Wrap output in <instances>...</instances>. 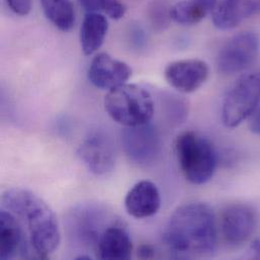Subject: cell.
<instances>
[{
    "label": "cell",
    "instance_id": "6da1fadb",
    "mask_svg": "<svg viewBox=\"0 0 260 260\" xmlns=\"http://www.w3.org/2000/svg\"><path fill=\"white\" fill-rule=\"evenodd\" d=\"M163 240L179 256H211L218 245L213 209L203 203H189L177 208L164 228Z\"/></svg>",
    "mask_w": 260,
    "mask_h": 260
},
{
    "label": "cell",
    "instance_id": "7a4b0ae2",
    "mask_svg": "<svg viewBox=\"0 0 260 260\" xmlns=\"http://www.w3.org/2000/svg\"><path fill=\"white\" fill-rule=\"evenodd\" d=\"M3 209L15 215L26 228L35 256L48 258L59 247L61 232L56 214L35 192L24 188H9L2 193Z\"/></svg>",
    "mask_w": 260,
    "mask_h": 260
},
{
    "label": "cell",
    "instance_id": "3957f363",
    "mask_svg": "<svg viewBox=\"0 0 260 260\" xmlns=\"http://www.w3.org/2000/svg\"><path fill=\"white\" fill-rule=\"evenodd\" d=\"M175 153L187 181L202 185L213 178L218 159L215 147L209 139L194 132H185L176 139Z\"/></svg>",
    "mask_w": 260,
    "mask_h": 260
},
{
    "label": "cell",
    "instance_id": "277c9868",
    "mask_svg": "<svg viewBox=\"0 0 260 260\" xmlns=\"http://www.w3.org/2000/svg\"><path fill=\"white\" fill-rule=\"evenodd\" d=\"M105 110L116 123L124 127H135L151 122L155 103L152 94L144 87L125 83L108 91Z\"/></svg>",
    "mask_w": 260,
    "mask_h": 260
},
{
    "label": "cell",
    "instance_id": "5b68a950",
    "mask_svg": "<svg viewBox=\"0 0 260 260\" xmlns=\"http://www.w3.org/2000/svg\"><path fill=\"white\" fill-rule=\"evenodd\" d=\"M260 105V72L241 76L227 91L222 106V122L235 128L244 122Z\"/></svg>",
    "mask_w": 260,
    "mask_h": 260
},
{
    "label": "cell",
    "instance_id": "8992f818",
    "mask_svg": "<svg viewBox=\"0 0 260 260\" xmlns=\"http://www.w3.org/2000/svg\"><path fill=\"white\" fill-rule=\"evenodd\" d=\"M260 40L253 31H243L231 38L221 49L217 59L218 70L225 75H233L246 70L256 60Z\"/></svg>",
    "mask_w": 260,
    "mask_h": 260
},
{
    "label": "cell",
    "instance_id": "52a82bcc",
    "mask_svg": "<svg viewBox=\"0 0 260 260\" xmlns=\"http://www.w3.org/2000/svg\"><path fill=\"white\" fill-rule=\"evenodd\" d=\"M122 144L127 157L140 166L153 164L162 150L159 132L151 122L141 126L125 127L122 132Z\"/></svg>",
    "mask_w": 260,
    "mask_h": 260
},
{
    "label": "cell",
    "instance_id": "ba28073f",
    "mask_svg": "<svg viewBox=\"0 0 260 260\" xmlns=\"http://www.w3.org/2000/svg\"><path fill=\"white\" fill-rule=\"evenodd\" d=\"M257 223V214L251 207L243 204L230 205L221 218L223 238L231 246H241L251 238Z\"/></svg>",
    "mask_w": 260,
    "mask_h": 260
},
{
    "label": "cell",
    "instance_id": "9c48e42d",
    "mask_svg": "<svg viewBox=\"0 0 260 260\" xmlns=\"http://www.w3.org/2000/svg\"><path fill=\"white\" fill-rule=\"evenodd\" d=\"M78 156L95 175H105L111 172L116 165V148L111 138L103 132L89 134L78 148Z\"/></svg>",
    "mask_w": 260,
    "mask_h": 260
},
{
    "label": "cell",
    "instance_id": "30bf717a",
    "mask_svg": "<svg viewBox=\"0 0 260 260\" xmlns=\"http://www.w3.org/2000/svg\"><path fill=\"white\" fill-rule=\"evenodd\" d=\"M168 84L181 93H191L201 88L209 77V66L199 59L178 60L164 70Z\"/></svg>",
    "mask_w": 260,
    "mask_h": 260
},
{
    "label": "cell",
    "instance_id": "8fae6325",
    "mask_svg": "<svg viewBox=\"0 0 260 260\" xmlns=\"http://www.w3.org/2000/svg\"><path fill=\"white\" fill-rule=\"evenodd\" d=\"M87 76L93 86L110 91L128 82L132 76V68L107 53H101L92 59Z\"/></svg>",
    "mask_w": 260,
    "mask_h": 260
},
{
    "label": "cell",
    "instance_id": "7c38bea8",
    "mask_svg": "<svg viewBox=\"0 0 260 260\" xmlns=\"http://www.w3.org/2000/svg\"><path fill=\"white\" fill-rule=\"evenodd\" d=\"M0 235L1 259L28 257V248L31 246L27 243L28 236H26L24 226L15 215L6 209L0 213Z\"/></svg>",
    "mask_w": 260,
    "mask_h": 260
},
{
    "label": "cell",
    "instance_id": "4fadbf2b",
    "mask_svg": "<svg viewBox=\"0 0 260 260\" xmlns=\"http://www.w3.org/2000/svg\"><path fill=\"white\" fill-rule=\"evenodd\" d=\"M161 197L155 183L141 180L133 185L125 198L127 213L136 219H145L158 213Z\"/></svg>",
    "mask_w": 260,
    "mask_h": 260
},
{
    "label": "cell",
    "instance_id": "5bb4252c",
    "mask_svg": "<svg viewBox=\"0 0 260 260\" xmlns=\"http://www.w3.org/2000/svg\"><path fill=\"white\" fill-rule=\"evenodd\" d=\"M259 10L260 0H216L212 9V19L217 28L228 30Z\"/></svg>",
    "mask_w": 260,
    "mask_h": 260
},
{
    "label": "cell",
    "instance_id": "9a60e30c",
    "mask_svg": "<svg viewBox=\"0 0 260 260\" xmlns=\"http://www.w3.org/2000/svg\"><path fill=\"white\" fill-rule=\"evenodd\" d=\"M98 250L101 259H130L133 243L129 232L120 225L109 226L98 241Z\"/></svg>",
    "mask_w": 260,
    "mask_h": 260
},
{
    "label": "cell",
    "instance_id": "2e32d148",
    "mask_svg": "<svg viewBox=\"0 0 260 260\" xmlns=\"http://www.w3.org/2000/svg\"><path fill=\"white\" fill-rule=\"evenodd\" d=\"M109 31V21L102 13L87 12L80 27V45L85 56H91L103 46Z\"/></svg>",
    "mask_w": 260,
    "mask_h": 260
},
{
    "label": "cell",
    "instance_id": "e0dca14e",
    "mask_svg": "<svg viewBox=\"0 0 260 260\" xmlns=\"http://www.w3.org/2000/svg\"><path fill=\"white\" fill-rule=\"evenodd\" d=\"M215 2L216 0H181L170 7V17L183 25L199 23L212 12Z\"/></svg>",
    "mask_w": 260,
    "mask_h": 260
},
{
    "label": "cell",
    "instance_id": "ac0fdd59",
    "mask_svg": "<svg viewBox=\"0 0 260 260\" xmlns=\"http://www.w3.org/2000/svg\"><path fill=\"white\" fill-rule=\"evenodd\" d=\"M46 17L60 30L69 31L75 23V10L71 0H40Z\"/></svg>",
    "mask_w": 260,
    "mask_h": 260
},
{
    "label": "cell",
    "instance_id": "d6986e66",
    "mask_svg": "<svg viewBox=\"0 0 260 260\" xmlns=\"http://www.w3.org/2000/svg\"><path fill=\"white\" fill-rule=\"evenodd\" d=\"M87 12L106 14L112 19H121L126 14V6L119 0H78Z\"/></svg>",
    "mask_w": 260,
    "mask_h": 260
},
{
    "label": "cell",
    "instance_id": "ffe728a7",
    "mask_svg": "<svg viewBox=\"0 0 260 260\" xmlns=\"http://www.w3.org/2000/svg\"><path fill=\"white\" fill-rule=\"evenodd\" d=\"M169 9H167L165 4L158 1L150 4L149 10H148V16H149L151 25L155 29H164L168 25L169 19H171Z\"/></svg>",
    "mask_w": 260,
    "mask_h": 260
},
{
    "label": "cell",
    "instance_id": "44dd1931",
    "mask_svg": "<svg viewBox=\"0 0 260 260\" xmlns=\"http://www.w3.org/2000/svg\"><path fill=\"white\" fill-rule=\"evenodd\" d=\"M9 9L17 15L25 16L30 12L31 0H6Z\"/></svg>",
    "mask_w": 260,
    "mask_h": 260
},
{
    "label": "cell",
    "instance_id": "7402d4cb",
    "mask_svg": "<svg viewBox=\"0 0 260 260\" xmlns=\"http://www.w3.org/2000/svg\"><path fill=\"white\" fill-rule=\"evenodd\" d=\"M249 118H250V122H249L250 131L253 134L260 136V105L257 107V109L251 114V116Z\"/></svg>",
    "mask_w": 260,
    "mask_h": 260
},
{
    "label": "cell",
    "instance_id": "603a6c76",
    "mask_svg": "<svg viewBox=\"0 0 260 260\" xmlns=\"http://www.w3.org/2000/svg\"><path fill=\"white\" fill-rule=\"evenodd\" d=\"M155 255L154 248L149 244H143L139 247L138 250V256L143 259H150L153 258Z\"/></svg>",
    "mask_w": 260,
    "mask_h": 260
},
{
    "label": "cell",
    "instance_id": "cb8c5ba5",
    "mask_svg": "<svg viewBox=\"0 0 260 260\" xmlns=\"http://www.w3.org/2000/svg\"><path fill=\"white\" fill-rule=\"evenodd\" d=\"M250 251H251V256L253 258L260 259V237L256 238L250 247Z\"/></svg>",
    "mask_w": 260,
    "mask_h": 260
},
{
    "label": "cell",
    "instance_id": "d4e9b609",
    "mask_svg": "<svg viewBox=\"0 0 260 260\" xmlns=\"http://www.w3.org/2000/svg\"><path fill=\"white\" fill-rule=\"evenodd\" d=\"M76 259H92V258L89 255H80V256L76 257Z\"/></svg>",
    "mask_w": 260,
    "mask_h": 260
}]
</instances>
